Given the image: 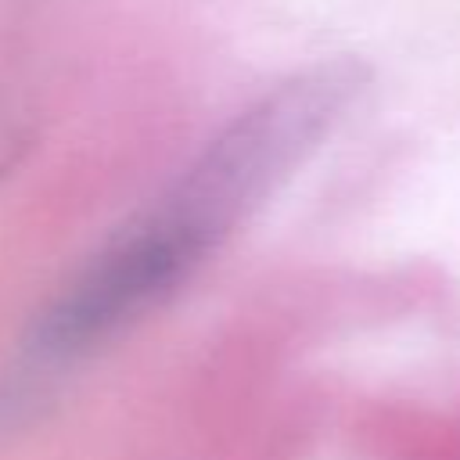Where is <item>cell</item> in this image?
<instances>
[{
    "instance_id": "cell-1",
    "label": "cell",
    "mask_w": 460,
    "mask_h": 460,
    "mask_svg": "<svg viewBox=\"0 0 460 460\" xmlns=\"http://www.w3.org/2000/svg\"><path fill=\"white\" fill-rule=\"evenodd\" d=\"M367 86L352 58L309 65L248 101L162 190L212 252L334 133Z\"/></svg>"
}]
</instances>
